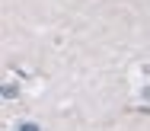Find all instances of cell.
Segmentation results:
<instances>
[{
	"mask_svg": "<svg viewBox=\"0 0 150 131\" xmlns=\"http://www.w3.org/2000/svg\"><path fill=\"white\" fill-rule=\"evenodd\" d=\"M16 131H38V125H32V122H26V125H19Z\"/></svg>",
	"mask_w": 150,
	"mask_h": 131,
	"instance_id": "obj_1",
	"label": "cell"
}]
</instances>
